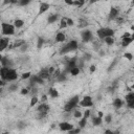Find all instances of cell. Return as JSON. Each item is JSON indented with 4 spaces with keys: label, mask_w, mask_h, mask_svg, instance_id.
Listing matches in <instances>:
<instances>
[{
    "label": "cell",
    "mask_w": 134,
    "mask_h": 134,
    "mask_svg": "<svg viewBox=\"0 0 134 134\" xmlns=\"http://www.w3.org/2000/svg\"><path fill=\"white\" fill-rule=\"evenodd\" d=\"M133 30H134V29H133ZM131 37H132V38H133V39H134V31H133V35H132V36H131Z\"/></svg>",
    "instance_id": "58"
},
{
    "label": "cell",
    "mask_w": 134,
    "mask_h": 134,
    "mask_svg": "<svg viewBox=\"0 0 134 134\" xmlns=\"http://www.w3.org/2000/svg\"><path fill=\"white\" fill-rule=\"evenodd\" d=\"M18 84H10L9 86H8V91L9 92H15V91H17L18 90Z\"/></svg>",
    "instance_id": "32"
},
{
    "label": "cell",
    "mask_w": 134,
    "mask_h": 134,
    "mask_svg": "<svg viewBox=\"0 0 134 134\" xmlns=\"http://www.w3.org/2000/svg\"><path fill=\"white\" fill-rule=\"evenodd\" d=\"M89 116H90V110H88V109H87V110H86V111L84 112V117L88 118Z\"/></svg>",
    "instance_id": "48"
},
{
    "label": "cell",
    "mask_w": 134,
    "mask_h": 134,
    "mask_svg": "<svg viewBox=\"0 0 134 134\" xmlns=\"http://www.w3.org/2000/svg\"><path fill=\"white\" fill-rule=\"evenodd\" d=\"M105 133H107V134H108V133H113V131H111V130H106Z\"/></svg>",
    "instance_id": "55"
},
{
    "label": "cell",
    "mask_w": 134,
    "mask_h": 134,
    "mask_svg": "<svg viewBox=\"0 0 134 134\" xmlns=\"http://www.w3.org/2000/svg\"><path fill=\"white\" fill-rule=\"evenodd\" d=\"M27 93H28V89H27V88H23V89L21 90V94H22V95L27 94Z\"/></svg>",
    "instance_id": "51"
},
{
    "label": "cell",
    "mask_w": 134,
    "mask_h": 134,
    "mask_svg": "<svg viewBox=\"0 0 134 134\" xmlns=\"http://www.w3.org/2000/svg\"><path fill=\"white\" fill-rule=\"evenodd\" d=\"M118 15H119V9L117 7L112 6L110 8V12H109V15H108V20L109 21H112L114 19H117L118 18Z\"/></svg>",
    "instance_id": "10"
},
{
    "label": "cell",
    "mask_w": 134,
    "mask_h": 134,
    "mask_svg": "<svg viewBox=\"0 0 134 134\" xmlns=\"http://www.w3.org/2000/svg\"><path fill=\"white\" fill-rule=\"evenodd\" d=\"M58 19H59V15H58V14H53V15H50V16L47 18V22H48L49 24H51V23H54Z\"/></svg>",
    "instance_id": "23"
},
{
    "label": "cell",
    "mask_w": 134,
    "mask_h": 134,
    "mask_svg": "<svg viewBox=\"0 0 134 134\" xmlns=\"http://www.w3.org/2000/svg\"><path fill=\"white\" fill-rule=\"evenodd\" d=\"M132 4H133V5H134V0H132Z\"/></svg>",
    "instance_id": "59"
},
{
    "label": "cell",
    "mask_w": 134,
    "mask_h": 134,
    "mask_svg": "<svg viewBox=\"0 0 134 134\" xmlns=\"http://www.w3.org/2000/svg\"><path fill=\"white\" fill-rule=\"evenodd\" d=\"M79 1H80V2H81V4H82V5H83V4H84V3H85V0H79Z\"/></svg>",
    "instance_id": "56"
},
{
    "label": "cell",
    "mask_w": 134,
    "mask_h": 134,
    "mask_svg": "<svg viewBox=\"0 0 134 134\" xmlns=\"http://www.w3.org/2000/svg\"><path fill=\"white\" fill-rule=\"evenodd\" d=\"M42 79H44V80H47L49 76H50V73H49V70H48V68H42L40 71H39V73H38Z\"/></svg>",
    "instance_id": "16"
},
{
    "label": "cell",
    "mask_w": 134,
    "mask_h": 134,
    "mask_svg": "<svg viewBox=\"0 0 134 134\" xmlns=\"http://www.w3.org/2000/svg\"><path fill=\"white\" fill-rule=\"evenodd\" d=\"M8 67H1V69H0V75H1V80L2 81H5V77H6V74H7V72H8Z\"/></svg>",
    "instance_id": "21"
},
{
    "label": "cell",
    "mask_w": 134,
    "mask_h": 134,
    "mask_svg": "<svg viewBox=\"0 0 134 134\" xmlns=\"http://www.w3.org/2000/svg\"><path fill=\"white\" fill-rule=\"evenodd\" d=\"M66 72H62V73H60L58 76H57V81L58 82H65L66 81Z\"/></svg>",
    "instance_id": "29"
},
{
    "label": "cell",
    "mask_w": 134,
    "mask_h": 134,
    "mask_svg": "<svg viewBox=\"0 0 134 134\" xmlns=\"http://www.w3.org/2000/svg\"><path fill=\"white\" fill-rule=\"evenodd\" d=\"M76 58H71L70 60H68L67 61V66H66V69H65V72H69L70 71V69L72 68V67H74V66H76L77 64H76Z\"/></svg>",
    "instance_id": "15"
},
{
    "label": "cell",
    "mask_w": 134,
    "mask_h": 134,
    "mask_svg": "<svg viewBox=\"0 0 134 134\" xmlns=\"http://www.w3.org/2000/svg\"><path fill=\"white\" fill-rule=\"evenodd\" d=\"M79 26H80V27H87V26H88L87 20H85V19H80V21H79Z\"/></svg>",
    "instance_id": "34"
},
{
    "label": "cell",
    "mask_w": 134,
    "mask_h": 134,
    "mask_svg": "<svg viewBox=\"0 0 134 134\" xmlns=\"http://www.w3.org/2000/svg\"><path fill=\"white\" fill-rule=\"evenodd\" d=\"M77 47H79L77 42H76L75 40H71V41H69L68 43H66V44L61 48L60 53H61V54H66V53H68V52H70V51L76 50Z\"/></svg>",
    "instance_id": "2"
},
{
    "label": "cell",
    "mask_w": 134,
    "mask_h": 134,
    "mask_svg": "<svg viewBox=\"0 0 134 134\" xmlns=\"http://www.w3.org/2000/svg\"><path fill=\"white\" fill-rule=\"evenodd\" d=\"M103 122V117L97 115V116H92V125L93 126H100Z\"/></svg>",
    "instance_id": "18"
},
{
    "label": "cell",
    "mask_w": 134,
    "mask_h": 134,
    "mask_svg": "<svg viewBox=\"0 0 134 134\" xmlns=\"http://www.w3.org/2000/svg\"><path fill=\"white\" fill-rule=\"evenodd\" d=\"M25 43V41L24 40H17L15 43H14V45L12 46V48H16V47H21L23 44Z\"/></svg>",
    "instance_id": "30"
},
{
    "label": "cell",
    "mask_w": 134,
    "mask_h": 134,
    "mask_svg": "<svg viewBox=\"0 0 134 134\" xmlns=\"http://www.w3.org/2000/svg\"><path fill=\"white\" fill-rule=\"evenodd\" d=\"M67 26H68V24H67V18L66 17H63L61 19V22H60V28L62 29V28H65Z\"/></svg>",
    "instance_id": "27"
},
{
    "label": "cell",
    "mask_w": 134,
    "mask_h": 134,
    "mask_svg": "<svg viewBox=\"0 0 134 134\" xmlns=\"http://www.w3.org/2000/svg\"><path fill=\"white\" fill-rule=\"evenodd\" d=\"M49 8H50V4H49V3H47V2H42V3H40L39 12H38V16L44 14V13L47 12Z\"/></svg>",
    "instance_id": "13"
},
{
    "label": "cell",
    "mask_w": 134,
    "mask_h": 134,
    "mask_svg": "<svg viewBox=\"0 0 134 134\" xmlns=\"http://www.w3.org/2000/svg\"><path fill=\"white\" fill-rule=\"evenodd\" d=\"M128 37H131V35H130L129 32H126V34H125V35L121 37V39H122V38H128Z\"/></svg>",
    "instance_id": "53"
},
{
    "label": "cell",
    "mask_w": 134,
    "mask_h": 134,
    "mask_svg": "<svg viewBox=\"0 0 134 134\" xmlns=\"http://www.w3.org/2000/svg\"><path fill=\"white\" fill-rule=\"evenodd\" d=\"M37 102H38V97L36 96V95H34L32 97H31V99H30V104H29V107L30 108H32L36 104H37Z\"/></svg>",
    "instance_id": "36"
},
{
    "label": "cell",
    "mask_w": 134,
    "mask_h": 134,
    "mask_svg": "<svg viewBox=\"0 0 134 134\" xmlns=\"http://www.w3.org/2000/svg\"><path fill=\"white\" fill-rule=\"evenodd\" d=\"M1 32L3 36H12L15 34V25L2 22L1 24Z\"/></svg>",
    "instance_id": "4"
},
{
    "label": "cell",
    "mask_w": 134,
    "mask_h": 134,
    "mask_svg": "<svg viewBox=\"0 0 134 134\" xmlns=\"http://www.w3.org/2000/svg\"><path fill=\"white\" fill-rule=\"evenodd\" d=\"M127 107L130 109H134V92H130L125 96Z\"/></svg>",
    "instance_id": "9"
},
{
    "label": "cell",
    "mask_w": 134,
    "mask_h": 134,
    "mask_svg": "<svg viewBox=\"0 0 134 134\" xmlns=\"http://www.w3.org/2000/svg\"><path fill=\"white\" fill-rule=\"evenodd\" d=\"M97 1H99V0H89L90 3H95V2H97Z\"/></svg>",
    "instance_id": "54"
},
{
    "label": "cell",
    "mask_w": 134,
    "mask_h": 134,
    "mask_svg": "<svg viewBox=\"0 0 134 134\" xmlns=\"http://www.w3.org/2000/svg\"><path fill=\"white\" fill-rule=\"evenodd\" d=\"M79 105L81 107H84V108H89V107H92L93 106V100H92V97L90 95H86L82 98V100H80Z\"/></svg>",
    "instance_id": "6"
},
{
    "label": "cell",
    "mask_w": 134,
    "mask_h": 134,
    "mask_svg": "<svg viewBox=\"0 0 134 134\" xmlns=\"http://www.w3.org/2000/svg\"><path fill=\"white\" fill-rule=\"evenodd\" d=\"M95 68H96V66H95V65H91V66H90V68H89V71H90V73L94 72V71H95Z\"/></svg>",
    "instance_id": "49"
},
{
    "label": "cell",
    "mask_w": 134,
    "mask_h": 134,
    "mask_svg": "<svg viewBox=\"0 0 134 134\" xmlns=\"http://www.w3.org/2000/svg\"><path fill=\"white\" fill-rule=\"evenodd\" d=\"M49 109L50 108L46 103H42L41 105H39L38 108H37V111L39 113V118H43L44 116H46V114L48 113Z\"/></svg>",
    "instance_id": "5"
},
{
    "label": "cell",
    "mask_w": 134,
    "mask_h": 134,
    "mask_svg": "<svg viewBox=\"0 0 134 134\" xmlns=\"http://www.w3.org/2000/svg\"><path fill=\"white\" fill-rule=\"evenodd\" d=\"M31 76V73L30 72H24L22 75H21V79L22 80H27V79H29Z\"/></svg>",
    "instance_id": "39"
},
{
    "label": "cell",
    "mask_w": 134,
    "mask_h": 134,
    "mask_svg": "<svg viewBox=\"0 0 134 134\" xmlns=\"http://www.w3.org/2000/svg\"><path fill=\"white\" fill-rule=\"evenodd\" d=\"M87 119H88V118H86V117H84V116L80 119V121H79V126H80V128H84V127L86 126V124H87Z\"/></svg>",
    "instance_id": "33"
},
{
    "label": "cell",
    "mask_w": 134,
    "mask_h": 134,
    "mask_svg": "<svg viewBox=\"0 0 134 134\" xmlns=\"http://www.w3.org/2000/svg\"><path fill=\"white\" fill-rule=\"evenodd\" d=\"M14 25H15V27H17V28H20V27H22V26L24 25V21L21 20V19H16L15 22H14Z\"/></svg>",
    "instance_id": "26"
},
{
    "label": "cell",
    "mask_w": 134,
    "mask_h": 134,
    "mask_svg": "<svg viewBox=\"0 0 134 134\" xmlns=\"http://www.w3.org/2000/svg\"><path fill=\"white\" fill-rule=\"evenodd\" d=\"M132 88H133V89H134V85H133V86H132Z\"/></svg>",
    "instance_id": "60"
},
{
    "label": "cell",
    "mask_w": 134,
    "mask_h": 134,
    "mask_svg": "<svg viewBox=\"0 0 134 134\" xmlns=\"http://www.w3.org/2000/svg\"><path fill=\"white\" fill-rule=\"evenodd\" d=\"M104 41H105V43H106L107 45H109V46H111V45L114 44V40H113L112 37H107V38L104 39Z\"/></svg>",
    "instance_id": "31"
},
{
    "label": "cell",
    "mask_w": 134,
    "mask_h": 134,
    "mask_svg": "<svg viewBox=\"0 0 134 134\" xmlns=\"http://www.w3.org/2000/svg\"><path fill=\"white\" fill-rule=\"evenodd\" d=\"M66 39V36L64 32L62 31H59L57 35H55V42H64Z\"/></svg>",
    "instance_id": "20"
},
{
    "label": "cell",
    "mask_w": 134,
    "mask_h": 134,
    "mask_svg": "<svg viewBox=\"0 0 134 134\" xmlns=\"http://www.w3.org/2000/svg\"><path fill=\"white\" fill-rule=\"evenodd\" d=\"M67 24H68V26H72L73 25V21L70 18H67Z\"/></svg>",
    "instance_id": "50"
},
{
    "label": "cell",
    "mask_w": 134,
    "mask_h": 134,
    "mask_svg": "<svg viewBox=\"0 0 134 134\" xmlns=\"http://www.w3.org/2000/svg\"><path fill=\"white\" fill-rule=\"evenodd\" d=\"M122 105H124V100H122V99H120V98H118V97L114 98V100H113V107H114L115 109L121 108Z\"/></svg>",
    "instance_id": "19"
},
{
    "label": "cell",
    "mask_w": 134,
    "mask_h": 134,
    "mask_svg": "<svg viewBox=\"0 0 134 134\" xmlns=\"http://www.w3.org/2000/svg\"><path fill=\"white\" fill-rule=\"evenodd\" d=\"M44 42H45L44 38H42V37H38V41H37V47H38V49H41V48H42Z\"/></svg>",
    "instance_id": "28"
},
{
    "label": "cell",
    "mask_w": 134,
    "mask_h": 134,
    "mask_svg": "<svg viewBox=\"0 0 134 134\" xmlns=\"http://www.w3.org/2000/svg\"><path fill=\"white\" fill-rule=\"evenodd\" d=\"M134 39L132 37H128V38H122V42H121V46L122 47H127L128 45L131 44V42L133 41Z\"/></svg>",
    "instance_id": "22"
},
{
    "label": "cell",
    "mask_w": 134,
    "mask_h": 134,
    "mask_svg": "<svg viewBox=\"0 0 134 134\" xmlns=\"http://www.w3.org/2000/svg\"><path fill=\"white\" fill-rule=\"evenodd\" d=\"M48 93H49L50 97H52V98H57V97L59 96V92H58V90L54 89V88H49Z\"/></svg>",
    "instance_id": "25"
},
{
    "label": "cell",
    "mask_w": 134,
    "mask_h": 134,
    "mask_svg": "<svg viewBox=\"0 0 134 134\" xmlns=\"http://www.w3.org/2000/svg\"><path fill=\"white\" fill-rule=\"evenodd\" d=\"M8 38H1L0 39V51H3L8 46Z\"/></svg>",
    "instance_id": "17"
},
{
    "label": "cell",
    "mask_w": 134,
    "mask_h": 134,
    "mask_svg": "<svg viewBox=\"0 0 134 134\" xmlns=\"http://www.w3.org/2000/svg\"><path fill=\"white\" fill-rule=\"evenodd\" d=\"M91 59V54H89V53H87V52H85L84 53V57H83V60H86V61H89Z\"/></svg>",
    "instance_id": "45"
},
{
    "label": "cell",
    "mask_w": 134,
    "mask_h": 134,
    "mask_svg": "<svg viewBox=\"0 0 134 134\" xmlns=\"http://www.w3.org/2000/svg\"><path fill=\"white\" fill-rule=\"evenodd\" d=\"M64 1H65V3L68 4V5H73V2H74L73 0H64Z\"/></svg>",
    "instance_id": "52"
},
{
    "label": "cell",
    "mask_w": 134,
    "mask_h": 134,
    "mask_svg": "<svg viewBox=\"0 0 134 134\" xmlns=\"http://www.w3.org/2000/svg\"><path fill=\"white\" fill-rule=\"evenodd\" d=\"M36 84H40V85L44 84V79H42L39 74H34L29 77V86L34 87L36 86Z\"/></svg>",
    "instance_id": "7"
},
{
    "label": "cell",
    "mask_w": 134,
    "mask_h": 134,
    "mask_svg": "<svg viewBox=\"0 0 134 134\" xmlns=\"http://www.w3.org/2000/svg\"><path fill=\"white\" fill-rule=\"evenodd\" d=\"M105 121H106V124H110V122L112 121V116H111L110 114L106 115V116H105Z\"/></svg>",
    "instance_id": "42"
},
{
    "label": "cell",
    "mask_w": 134,
    "mask_h": 134,
    "mask_svg": "<svg viewBox=\"0 0 134 134\" xmlns=\"http://www.w3.org/2000/svg\"><path fill=\"white\" fill-rule=\"evenodd\" d=\"M59 128L61 131H70L71 129H73V125H71L70 122H67V121H63V122H60L59 124Z\"/></svg>",
    "instance_id": "14"
},
{
    "label": "cell",
    "mask_w": 134,
    "mask_h": 134,
    "mask_svg": "<svg viewBox=\"0 0 134 134\" xmlns=\"http://www.w3.org/2000/svg\"><path fill=\"white\" fill-rule=\"evenodd\" d=\"M17 128L19 129V130H23L24 128H26V122L25 121H19L18 124H17Z\"/></svg>",
    "instance_id": "37"
},
{
    "label": "cell",
    "mask_w": 134,
    "mask_h": 134,
    "mask_svg": "<svg viewBox=\"0 0 134 134\" xmlns=\"http://www.w3.org/2000/svg\"><path fill=\"white\" fill-rule=\"evenodd\" d=\"M30 2H31V0H18L19 5H21V6H26V5H28Z\"/></svg>",
    "instance_id": "35"
},
{
    "label": "cell",
    "mask_w": 134,
    "mask_h": 134,
    "mask_svg": "<svg viewBox=\"0 0 134 134\" xmlns=\"http://www.w3.org/2000/svg\"><path fill=\"white\" fill-rule=\"evenodd\" d=\"M27 49H28V44L25 42V43L20 47V51H21V52H25Z\"/></svg>",
    "instance_id": "38"
},
{
    "label": "cell",
    "mask_w": 134,
    "mask_h": 134,
    "mask_svg": "<svg viewBox=\"0 0 134 134\" xmlns=\"http://www.w3.org/2000/svg\"><path fill=\"white\" fill-rule=\"evenodd\" d=\"M37 91H38V89H37V87H36V86L31 87V94H32V96L37 94Z\"/></svg>",
    "instance_id": "46"
},
{
    "label": "cell",
    "mask_w": 134,
    "mask_h": 134,
    "mask_svg": "<svg viewBox=\"0 0 134 134\" xmlns=\"http://www.w3.org/2000/svg\"><path fill=\"white\" fill-rule=\"evenodd\" d=\"M79 103H80V97H79V95H74V96H72L69 100H67V103L64 105V111L65 112H71L73 109H75L76 107H77V105H79Z\"/></svg>",
    "instance_id": "1"
},
{
    "label": "cell",
    "mask_w": 134,
    "mask_h": 134,
    "mask_svg": "<svg viewBox=\"0 0 134 134\" xmlns=\"http://www.w3.org/2000/svg\"><path fill=\"white\" fill-rule=\"evenodd\" d=\"M73 116H74L75 118H80V117H82V112L79 111V110H74V112H73Z\"/></svg>",
    "instance_id": "40"
},
{
    "label": "cell",
    "mask_w": 134,
    "mask_h": 134,
    "mask_svg": "<svg viewBox=\"0 0 134 134\" xmlns=\"http://www.w3.org/2000/svg\"><path fill=\"white\" fill-rule=\"evenodd\" d=\"M81 129L82 128H76V129H71L70 131H68L70 134H76V133H80L81 132Z\"/></svg>",
    "instance_id": "41"
},
{
    "label": "cell",
    "mask_w": 134,
    "mask_h": 134,
    "mask_svg": "<svg viewBox=\"0 0 134 134\" xmlns=\"http://www.w3.org/2000/svg\"><path fill=\"white\" fill-rule=\"evenodd\" d=\"M124 57H125L127 60H129V61H131V60L133 59V55H132V53H130V52H126V53L124 54Z\"/></svg>",
    "instance_id": "43"
},
{
    "label": "cell",
    "mask_w": 134,
    "mask_h": 134,
    "mask_svg": "<svg viewBox=\"0 0 134 134\" xmlns=\"http://www.w3.org/2000/svg\"><path fill=\"white\" fill-rule=\"evenodd\" d=\"M17 0H3L4 4H9V3H16Z\"/></svg>",
    "instance_id": "47"
},
{
    "label": "cell",
    "mask_w": 134,
    "mask_h": 134,
    "mask_svg": "<svg viewBox=\"0 0 134 134\" xmlns=\"http://www.w3.org/2000/svg\"><path fill=\"white\" fill-rule=\"evenodd\" d=\"M96 34H97V37L99 39H105L107 37H113L114 30L112 28H110V27H102V28L97 29Z\"/></svg>",
    "instance_id": "3"
},
{
    "label": "cell",
    "mask_w": 134,
    "mask_h": 134,
    "mask_svg": "<svg viewBox=\"0 0 134 134\" xmlns=\"http://www.w3.org/2000/svg\"><path fill=\"white\" fill-rule=\"evenodd\" d=\"M81 37H82L83 42H89V41H91L92 38H93V37H92V32H91L90 30H84V31H82Z\"/></svg>",
    "instance_id": "12"
},
{
    "label": "cell",
    "mask_w": 134,
    "mask_h": 134,
    "mask_svg": "<svg viewBox=\"0 0 134 134\" xmlns=\"http://www.w3.org/2000/svg\"><path fill=\"white\" fill-rule=\"evenodd\" d=\"M17 79H18V72H17V70L14 69V68H9V69H8V72H7V74H6L5 81H7V82H13V81H15V80H17Z\"/></svg>",
    "instance_id": "8"
},
{
    "label": "cell",
    "mask_w": 134,
    "mask_h": 134,
    "mask_svg": "<svg viewBox=\"0 0 134 134\" xmlns=\"http://www.w3.org/2000/svg\"><path fill=\"white\" fill-rule=\"evenodd\" d=\"M80 71H81V68L76 65V66H74V67H72L71 69H70V71H69V73L71 74V75H73V76H75V75H77L79 73H80Z\"/></svg>",
    "instance_id": "24"
},
{
    "label": "cell",
    "mask_w": 134,
    "mask_h": 134,
    "mask_svg": "<svg viewBox=\"0 0 134 134\" xmlns=\"http://www.w3.org/2000/svg\"><path fill=\"white\" fill-rule=\"evenodd\" d=\"M0 62H1V65H2L3 67H8V68H12V67L14 66V62H13V61H12L9 58H7V57H1Z\"/></svg>",
    "instance_id": "11"
},
{
    "label": "cell",
    "mask_w": 134,
    "mask_h": 134,
    "mask_svg": "<svg viewBox=\"0 0 134 134\" xmlns=\"http://www.w3.org/2000/svg\"><path fill=\"white\" fill-rule=\"evenodd\" d=\"M104 54H105L104 51H99V55H104Z\"/></svg>",
    "instance_id": "57"
},
{
    "label": "cell",
    "mask_w": 134,
    "mask_h": 134,
    "mask_svg": "<svg viewBox=\"0 0 134 134\" xmlns=\"http://www.w3.org/2000/svg\"><path fill=\"white\" fill-rule=\"evenodd\" d=\"M93 46H94V49H95V50H98L99 47H100V46H99V42H98V41H94V42H93Z\"/></svg>",
    "instance_id": "44"
}]
</instances>
